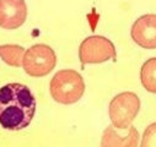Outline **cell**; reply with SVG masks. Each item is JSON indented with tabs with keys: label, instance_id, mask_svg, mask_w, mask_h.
I'll return each instance as SVG.
<instances>
[{
	"label": "cell",
	"instance_id": "obj_1",
	"mask_svg": "<svg viewBox=\"0 0 156 147\" xmlns=\"http://www.w3.org/2000/svg\"><path fill=\"white\" fill-rule=\"evenodd\" d=\"M36 98L22 83H8L0 88V125L5 130L18 131L27 127L36 113Z\"/></svg>",
	"mask_w": 156,
	"mask_h": 147
},
{
	"label": "cell",
	"instance_id": "obj_2",
	"mask_svg": "<svg viewBox=\"0 0 156 147\" xmlns=\"http://www.w3.org/2000/svg\"><path fill=\"white\" fill-rule=\"evenodd\" d=\"M53 99L62 104H73L79 101L85 92V82L77 71L64 69L55 72L49 85Z\"/></svg>",
	"mask_w": 156,
	"mask_h": 147
},
{
	"label": "cell",
	"instance_id": "obj_3",
	"mask_svg": "<svg viewBox=\"0 0 156 147\" xmlns=\"http://www.w3.org/2000/svg\"><path fill=\"white\" fill-rule=\"evenodd\" d=\"M140 109V99L133 92H122L109 103V119L117 129H128Z\"/></svg>",
	"mask_w": 156,
	"mask_h": 147
},
{
	"label": "cell",
	"instance_id": "obj_4",
	"mask_svg": "<svg viewBox=\"0 0 156 147\" xmlns=\"http://www.w3.org/2000/svg\"><path fill=\"white\" fill-rule=\"evenodd\" d=\"M57 55L47 44H34L25 52L22 66L30 76L42 77L54 69Z\"/></svg>",
	"mask_w": 156,
	"mask_h": 147
},
{
	"label": "cell",
	"instance_id": "obj_5",
	"mask_svg": "<svg viewBox=\"0 0 156 147\" xmlns=\"http://www.w3.org/2000/svg\"><path fill=\"white\" fill-rule=\"evenodd\" d=\"M79 58L83 65L103 63L115 58V47L103 36H90L79 47Z\"/></svg>",
	"mask_w": 156,
	"mask_h": 147
},
{
	"label": "cell",
	"instance_id": "obj_6",
	"mask_svg": "<svg viewBox=\"0 0 156 147\" xmlns=\"http://www.w3.org/2000/svg\"><path fill=\"white\" fill-rule=\"evenodd\" d=\"M130 36L144 49H156V14H146L135 20Z\"/></svg>",
	"mask_w": 156,
	"mask_h": 147
},
{
	"label": "cell",
	"instance_id": "obj_7",
	"mask_svg": "<svg viewBox=\"0 0 156 147\" xmlns=\"http://www.w3.org/2000/svg\"><path fill=\"white\" fill-rule=\"evenodd\" d=\"M27 17L25 0H0V27L5 30L18 28Z\"/></svg>",
	"mask_w": 156,
	"mask_h": 147
},
{
	"label": "cell",
	"instance_id": "obj_8",
	"mask_svg": "<svg viewBox=\"0 0 156 147\" xmlns=\"http://www.w3.org/2000/svg\"><path fill=\"white\" fill-rule=\"evenodd\" d=\"M139 137V133L134 126L129 127L128 134L125 136H121L115 131L114 126L109 125L103 131L101 147H138Z\"/></svg>",
	"mask_w": 156,
	"mask_h": 147
},
{
	"label": "cell",
	"instance_id": "obj_9",
	"mask_svg": "<svg viewBox=\"0 0 156 147\" xmlns=\"http://www.w3.org/2000/svg\"><path fill=\"white\" fill-rule=\"evenodd\" d=\"M25 57V49L17 44L0 45V58L11 66H21Z\"/></svg>",
	"mask_w": 156,
	"mask_h": 147
},
{
	"label": "cell",
	"instance_id": "obj_10",
	"mask_svg": "<svg viewBox=\"0 0 156 147\" xmlns=\"http://www.w3.org/2000/svg\"><path fill=\"white\" fill-rule=\"evenodd\" d=\"M140 80L146 91L156 93V58H150L143 64L140 70Z\"/></svg>",
	"mask_w": 156,
	"mask_h": 147
},
{
	"label": "cell",
	"instance_id": "obj_11",
	"mask_svg": "<svg viewBox=\"0 0 156 147\" xmlns=\"http://www.w3.org/2000/svg\"><path fill=\"white\" fill-rule=\"evenodd\" d=\"M140 147H156V121L150 124L143 134Z\"/></svg>",
	"mask_w": 156,
	"mask_h": 147
}]
</instances>
